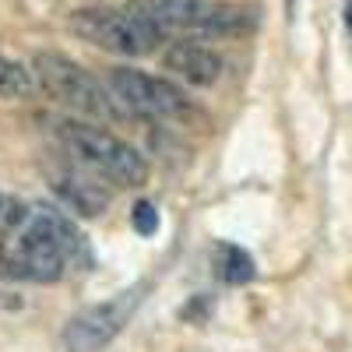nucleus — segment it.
<instances>
[{"label":"nucleus","instance_id":"nucleus-4","mask_svg":"<svg viewBox=\"0 0 352 352\" xmlns=\"http://www.w3.org/2000/svg\"><path fill=\"white\" fill-rule=\"evenodd\" d=\"M106 88L124 113L138 120H155V124H187L197 116V106L187 99L180 85L169 78L144 74L138 67H113L106 74Z\"/></svg>","mask_w":352,"mask_h":352},{"label":"nucleus","instance_id":"nucleus-10","mask_svg":"<svg viewBox=\"0 0 352 352\" xmlns=\"http://www.w3.org/2000/svg\"><path fill=\"white\" fill-rule=\"evenodd\" d=\"M215 272H219V278H222L226 285H247V282H254V275H257V264H254V257H250L243 247H236V243H219V247H215Z\"/></svg>","mask_w":352,"mask_h":352},{"label":"nucleus","instance_id":"nucleus-7","mask_svg":"<svg viewBox=\"0 0 352 352\" xmlns=\"http://www.w3.org/2000/svg\"><path fill=\"white\" fill-rule=\"evenodd\" d=\"M141 296H144V285L138 282V285L116 292V296H109L102 303H92V307L78 310L64 324V331H60L64 352H102L116 335L127 328V320L134 317Z\"/></svg>","mask_w":352,"mask_h":352},{"label":"nucleus","instance_id":"nucleus-5","mask_svg":"<svg viewBox=\"0 0 352 352\" xmlns=\"http://www.w3.org/2000/svg\"><path fill=\"white\" fill-rule=\"evenodd\" d=\"M67 28L78 39L92 43L106 53H116V56H148L166 39L134 8L131 11H124V8H78L67 14Z\"/></svg>","mask_w":352,"mask_h":352},{"label":"nucleus","instance_id":"nucleus-14","mask_svg":"<svg viewBox=\"0 0 352 352\" xmlns=\"http://www.w3.org/2000/svg\"><path fill=\"white\" fill-rule=\"evenodd\" d=\"M292 4H296V0H285V8H289V11H292Z\"/></svg>","mask_w":352,"mask_h":352},{"label":"nucleus","instance_id":"nucleus-3","mask_svg":"<svg viewBox=\"0 0 352 352\" xmlns=\"http://www.w3.org/2000/svg\"><path fill=\"white\" fill-rule=\"evenodd\" d=\"M32 78L56 106L85 116V120H116L124 113L109 96V88L64 53L39 50L32 56Z\"/></svg>","mask_w":352,"mask_h":352},{"label":"nucleus","instance_id":"nucleus-12","mask_svg":"<svg viewBox=\"0 0 352 352\" xmlns=\"http://www.w3.org/2000/svg\"><path fill=\"white\" fill-rule=\"evenodd\" d=\"M131 226H134L138 236H155V232H159V212H155V204L152 201H138L134 212H131Z\"/></svg>","mask_w":352,"mask_h":352},{"label":"nucleus","instance_id":"nucleus-13","mask_svg":"<svg viewBox=\"0 0 352 352\" xmlns=\"http://www.w3.org/2000/svg\"><path fill=\"white\" fill-rule=\"evenodd\" d=\"M345 32L352 39V0H345Z\"/></svg>","mask_w":352,"mask_h":352},{"label":"nucleus","instance_id":"nucleus-11","mask_svg":"<svg viewBox=\"0 0 352 352\" xmlns=\"http://www.w3.org/2000/svg\"><path fill=\"white\" fill-rule=\"evenodd\" d=\"M36 88V78H32V67H25L11 56L0 53V99H18V96H28Z\"/></svg>","mask_w":352,"mask_h":352},{"label":"nucleus","instance_id":"nucleus-15","mask_svg":"<svg viewBox=\"0 0 352 352\" xmlns=\"http://www.w3.org/2000/svg\"><path fill=\"white\" fill-rule=\"evenodd\" d=\"M0 215H4V197H0Z\"/></svg>","mask_w":352,"mask_h":352},{"label":"nucleus","instance_id":"nucleus-8","mask_svg":"<svg viewBox=\"0 0 352 352\" xmlns=\"http://www.w3.org/2000/svg\"><path fill=\"white\" fill-rule=\"evenodd\" d=\"M162 67L184 85H194V88H212L219 78H222V56L204 46L197 39H180L173 43L166 53H162Z\"/></svg>","mask_w":352,"mask_h":352},{"label":"nucleus","instance_id":"nucleus-9","mask_svg":"<svg viewBox=\"0 0 352 352\" xmlns=\"http://www.w3.org/2000/svg\"><path fill=\"white\" fill-rule=\"evenodd\" d=\"M53 190L60 197V204L67 212L81 215V219H96L109 208V190L102 184H96L85 169H67L53 176Z\"/></svg>","mask_w":352,"mask_h":352},{"label":"nucleus","instance_id":"nucleus-2","mask_svg":"<svg viewBox=\"0 0 352 352\" xmlns=\"http://www.w3.org/2000/svg\"><path fill=\"white\" fill-rule=\"evenodd\" d=\"M56 141L81 169H92L116 187H141L148 180V159L113 131L92 127L88 120H60Z\"/></svg>","mask_w":352,"mask_h":352},{"label":"nucleus","instance_id":"nucleus-6","mask_svg":"<svg viewBox=\"0 0 352 352\" xmlns=\"http://www.w3.org/2000/svg\"><path fill=\"white\" fill-rule=\"evenodd\" d=\"M134 11L148 18L159 32H197V36H240L254 25L250 11L226 0H134Z\"/></svg>","mask_w":352,"mask_h":352},{"label":"nucleus","instance_id":"nucleus-1","mask_svg":"<svg viewBox=\"0 0 352 352\" xmlns=\"http://www.w3.org/2000/svg\"><path fill=\"white\" fill-rule=\"evenodd\" d=\"M85 257V240L78 226L53 208H36L28 212L21 229L11 236L0 257V275L21 278V282H60L67 264Z\"/></svg>","mask_w":352,"mask_h":352}]
</instances>
